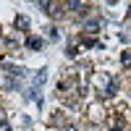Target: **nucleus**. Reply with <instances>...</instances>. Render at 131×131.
Segmentation results:
<instances>
[{"label": "nucleus", "mask_w": 131, "mask_h": 131, "mask_svg": "<svg viewBox=\"0 0 131 131\" xmlns=\"http://www.w3.org/2000/svg\"><path fill=\"white\" fill-rule=\"evenodd\" d=\"M66 8L76 10L79 16H86V10H89V5H86V3H79V0H71V3H66Z\"/></svg>", "instance_id": "obj_1"}, {"label": "nucleus", "mask_w": 131, "mask_h": 131, "mask_svg": "<svg viewBox=\"0 0 131 131\" xmlns=\"http://www.w3.org/2000/svg\"><path fill=\"white\" fill-rule=\"evenodd\" d=\"M84 29H86V31H97V29H102V21H100V18H89V21L84 24Z\"/></svg>", "instance_id": "obj_2"}, {"label": "nucleus", "mask_w": 131, "mask_h": 131, "mask_svg": "<svg viewBox=\"0 0 131 131\" xmlns=\"http://www.w3.org/2000/svg\"><path fill=\"white\" fill-rule=\"evenodd\" d=\"M45 79H47V71H45V68H39L37 76H34V89H39V86L45 84Z\"/></svg>", "instance_id": "obj_3"}, {"label": "nucleus", "mask_w": 131, "mask_h": 131, "mask_svg": "<svg viewBox=\"0 0 131 131\" xmlns=\"http://www.w3.org/2000/svg\"><path fill=\"white\" fill-rule=\"evenodd\" d=\"M16 29L26 31V29H29V18H26V16H16Z\"/></svg>", "instance_id": "obj_4"}, {"label": "nucleus", "mask_w": 131, "mask_h": 131, "mask_svg": "<svg viewBox=\"0 0 131 131\" xmlns=\"http://www.w3.org/2000/svg\"><path fill=\"white\" fill-rule=\"evenodd\" d=\"M26 47H29V50H39V47H42V39H39V37H29V39H26Z\"/></svg>", "instance_id": "obj_5"}, {"label": "nucleus", "mask_w": 131, "mask_h": 131, "mask_svg": "<svg viewBox=\"0 0 131 131\" xmlns=\"http://www.w3.org/2000/svg\"><path fill=\"white\" fill-rule=\"evenodd\" d=\"M121 63H123V66H131V50H126L123 55H121Z\"/></svg>", "instance_id": "obj_6"}, {"label": "nucleus", "mask_w": 131, "mask_h": 131, "mask_svg": "<svg viewBox=\"0 0 131 131\" xmlns=\"http://www.w3.org/2000/svg\"><path fill=\"white\" fill-rule=\"evenodd\" d=\"M47 37H50V39H58L60 34H58V29H55V26H50V29H47Z\"/></svg>", "instance_id": "obj_7"}, {"label": "nucleus", "mask_w": 131, "mask_h": 131, "mask_svg": "<svg viewBox=\"0 0 131 131\" xmlns=\"http://www.w3.org/2000/svg\"><path fill=\"white\" fill-rule=\"evenodd\" d=\"M0 131H10V123L5 121V118H0Z\"/></svg>", "instance_id": "obj_8"}, {"label": "nucleus", "mask_w": 131, "mask_h": 131, "mask_svg": "<svg viewBox=\"0 0 131 131\" xmlns=\"http://www.w3.org/2000/svg\"><path fill=\"white\" fill-rule=\"evenodd\" d=\"M66 131H79V128H76V126H66Z\"/></svg>", "instance_id": "obj_9"}, {"label": "nucleus", "mask_w": 131, "mask_h": 131, "mask_svg": "<svg viewBox=\"0 0 131 131\" xmlns=\"http://www.w3.org/2000/svg\"><path fill=\"white\" fill-rule=\"evenodd\" d=\"M128 16H131V8H128Z\"/></svg>", "instance_id": "obj_10"}, {"label": "nucleus", "mask_w": 131, "mask_h": 131, "mask_svg": "<svg viewBox=\"0 0 131 131\" xmlns=\"http://www.w3.org/2000/svg\"><path fill=\"white\" fill-rule=\"evenodd\" d=\"M0 110H3V107H0Z\"/></svg>", "instance_id": "obj_11"}]
</instances>
